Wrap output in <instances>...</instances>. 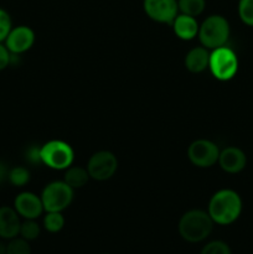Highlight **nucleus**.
<instances>
[{
  "label": "nucleus",
  "mask_w": 253,
  "mask_h": 254,
  "mask_svg": "<svg viewBox=\"0 0 253 254\" xmlns=\"http://www.w3.org/2000/svg\"><path fill=\"white\" fill-rule=\"evenodd\" d=\"M242 208L240 193L231 189H221L211 196L207 212L215 225L230 226L240 218Z\"/></svg>",
  "instance_id": "f257e3e1"
},
{
  "label": "nucleus",
  "mask_w": 253,
  "mask_h": 254,
  "mask_svg": "<svg viewBox=\"0 0 253 254\" xmlns=\"http://www.w3.org/2000/svg\"><path fill=\"white\" fill-rule=\"evenodd\" d=\"M213 226L215 223L207 211L193 208L186 211L181 216L178 223V231L185 242L201 243L210 237Z\"/></svg>",
  "instance_id": "f03ea898"
},
{
  "label": "nucleus",
  "mask_w": 253,
  "mask_h": 254,
  "mask_svg": "<svg viewBox=\"0 0 253 254\" xmlns=\"http://www.w3.org/2000/svg\"><path fill=\"white\" fill-rule=\"evenodd\" d=\"M230 35L231 27L228 20L222 15L213 14L201 22L197 37L201 42V46L211 51L226 46Z\"/></svg>",
  "instance_id": "7ed1b4c3"
},
{
  "label": "nucleus",
  "mask_w": 253,
  "mask_h": 254,
  "mask_svg": "<svg viewBox=\"0 0 253 254\" xmlns=\"http://www.w3.org/2000/svg\"><path fill=\"white\" fill-rule=\"evenodd\" d=\"M238 57L231 47L222 46L211 50L208 69L217 81H231L238 72Z\"/></svg>",
  "instance_id": "20e7f679"
},
{
  "label": "nucleus",
  "mask_w": 253,
  "mask_h": 254,
  "mask_svg": "<svg viewBox=\"0 0 253 254\" xmlns=\"http://www.w3.org/2000/svg\"><path fill=\"white\" fill-rule=\"evenodd\" d=\"M42 165L52 170H66L73 164L74 150L68 143L52 139L41 145Z\"/></svg>",
  "instance_id": "39448f33"
},
{
  "label": "nucleus",
  "mask_w": 253,
  "mask_h": 254,
  "mask_svg": "<svg viewBox=\"0 0 253 254\" xmlns=\"http://www.w3.org/2000/svg\"><path fill=\"white\" fill-rule=\"evenodd\" d=\"M74 190L63 180L52 181L42 190L41 197L45 212H63L73 201Z\"/></svg>",
  "instance_id": "423d86ee"
},
{
  "label": "nucleus",
  "mask_w": 253,
  "mask_h": 254,
  "mask_svg": "<svg viewBox=\"0 0 253 254\" xmlns=\"http://www.w3.org/2000/svg\"><path fill=\"white\" fill-rule=\"evenodd\" d=\"M217 144L208 139H196L189 145L188 158L196 168L207 169L216 165L220 156Z\"/></svg>",
  "instance_id": "0eeeda50"
},
{
  "label": "nucleus",
  "mask_w": 253,
  "mask_h": 254,
  "mask_svg": "<svg viewBox=\"0 0 253 254\" xmlns=\"http://www.w3.org/2000/svg\"><path fill=\"white\" fill-rule=\"evenodd\" d=\"M86 168L92 180L107 181L118 170V159L112 151L99 150L92 154Z\"/></svg>",
  "instance_id": "6e6552de"
},
{
  "label": "nucleus",
  "mask_w": 253,
  "mask_h": 254,
  "mask_svg": "<svg viewBox=\"0 0 253 254\" xmlns=\"http://www.w3.org/2000/svg\"><path fill=\"white\" fill-rule=\"evenodd\" d=\"M143 9L146 16L159 24H173L178 16V0H143Z\"/></svg>",
  "instance_id": "1a4fd4ad"
},
{
  "label": "nucleus",
  "mask_w": 253,
  "mask_h": 254,
  "mask_svg": "<svg viewBox=\"0 0 253 254\" xmlns=\"http://www.w3.org/2000/svg\"><path fill=\"white\" fill-rule=\"evenodd\" d=\"M35 31L26 25H19L12 26L11 31L9 32L7 37L5 39V46L9 49L12 55H21L29 51L35 44Z\"/></svg>",
  "instance_id": "9d476101"
},
{
  "label": "nucleus",
  "mask_w": 253,
  "mask_h": 254,
  "mask_svg": "<svg viewBox=\"0 0 253 254\" xmlns=\"http://www.w3.org/2000/svg\"><path fill=\"white\" fill-rule=\"evenodd\" d=\"M12 207L22 220H37L45 212L41 197L31 191L20 192L15 197Z\"/></svg>",
  "instance_id": "9b49d317"
},
{
  "label": "nucleus",
  "mask_w": 253,
  "mask_h": 254,
  "mask_svg": "<svg viewBox=\"0 0 253 254\" xmlns=\"http://www.w3.org/2000/svg\"><path fill=\"white\" fill-rule=\"evenodd\" d=\"M217 164L225 173L238 174L245 170L247 165V156L241 148L227 146L220 151Z\"/></svg>",
  "instance_id": "f8f14e48"
},
{
  "label": "nucleus",
  "mask_w": 253,
  "mask_h": 254,
  "mask_svg": "<svg viewBox=\"0 0 253 254\" xmlns=\"http://www.w3.org/2000/svg\"><path fill=\"white\" fill-rule=\"evenodd\" d=\"M21 226V217L11 206L0 207V238L5 241L17 237Z\"/></svg>",
  "instance_id": "ddd939ff"
},
{
  "label": "nucleus",
  "mask_w": 253,
  "mask_h": 254,
  "mask_svg": "<svg viewBox=\"0 0 253 254\" xmlns=\"http://www.w3.org/2000/svg\"><path fill=\"white\" fill-rule=\"evenodd\" d=\"M171 26H173L174 34L176 35V37L183 41H191L197 37L200 25H198L196 17L179 12L178 16L174 19Z\"/></svg>",
  "instance_id": "4468645a"
},
{
  "label": "nucleus",
  "mask_w": 253,
  "mask_h": 254,
  "mask_svg": "<svg viewBox=\"0 0 253 254\" xmlns=\"http://www.w3.org/2000/svg\"><path fill=\"white\" fill-rule=\"evenodd\" d=\"M210 50L203 46H196L191 49L185 56L186 69L191 73H201V72L208 69V62H210Z\"/></svg>",
  "instance_id": "2eb2a0df"
},
{
  "label": "nucleus",
  "mask_w": 253,
  "mask_h": 254,
  "mask_svg": "<svg viewBox=\"0 0 253 254\" xmlns=\"http://www.w3.org/2000/svg\"><path fill=\"white\" fill-rule=\"evenodd\" d=\"M89 179H91V176H89L88 170H87V168H83V166L73 165L72 164L69 168L64 170L63 181L67 185L71 186L73 190H78V189L86 186Z\"/></svg>",
  "instance_id": "dca6fc26"
},
{
  "label": "nucleus",
  "mask_w": 253,
  "mask_h": 254,
  "mask_svg": "<svg viewBox=\"0 0 253 254\" xmlns=\"http://www.w3.org/2000/svg\"><path fill=\"white\" fill-rule=\"evenodd\" d=\"M178 7L180 14L197 17L205 11L206 0H178Z\"/></svg>",
  "instance_id": "f3484780"
},
{
  "label": "nucleus",
  "mask_w": 253,
  "mask_h": 254,
  "mask_svg": "<svg viewBox=\"0 0 253 254\" xmlns=\"http://www.w3.org/2000/svg\"><path fill=\"white\" fill-rule=\"evenodd\" d=\"M64 216L62 212H46L44 220H42V226L49 233H59L63 230Z\"/></svg>",
  "instance_id": "a211bd4d"
},
{
  "label": "nucleus",
  "mask_w": 253,
  "mask_h": 254,
  "mask_svg": "<svg viewBox=\"0 0 253 254\" xmlns=\"http://www.w3.org/2000/svg\"><path fill=\"white\" fill-rule=\"evenodd\" d=\"M30 179H31L30 171L25 166H14L7 174V181L15 188H24L30 183Z\"/></svg>",
  "instance_id": "6ab92c4d"
},
{
  "label": "nucleus",
  "mask_w": 253,
  "mask_h": 254,
  "mask_svg": "<svg viewBox=\"0 0 253 254\" xmlns=\"http://www.w3.org/2000/svg\"><path fill=\"white\" fill-rule=\"evenodd\" d=\"M41 233V227L37 223L36 220H22L21 226H20L19 236L24 240L32 242V241L37 240Z\"/></svg>",
  "instance_id": "aec40b11"
},
{
  "label": "nucleus",
  "mask_w": 253,
  "mask_h": 254,
  "mask_svg": "<svg viewBox=\"0 0 253 254\" xmlns=\"http://www.w3.org/2000/svg\"><path fill=\"white\" fill-rule=\"evenodd\" d=\"M6 254H31V246L29 241L17 236L6 243Z\"/></svg>",
  "instance_id": "412c9836"
},
{
  "label": "nucleus",
  "mask_w": 253,
  "mask_h": 254,
  "mask_svg": "<svg viewBox=\"0 0 253 254\" xmlns=\"http://www.w3.org/2000/svg\"><path fill=\"white\" fill-rule=\"evenodd\" d=\"M237 11L241 21L253 27V0H240Z\"/></svg>",
  "instance_id": "4be33fe9"
},
{
  "label": "nucleus",
  "mask_w": 253,
  "mask_h": 254,
  "mask_svg": "<svg viewBox=\"0 0 253 254\" xmlns=\"http://www.w3.org/2000/svg\"><path fill=\"white\" fill-rule=\"evenodd\" d=\"M200 254H232V251L225 241L215 240L206 243Z\"/></svg>",
  "instance_id": "5701e85b"
},
{
  "label": "nucleus",
  "mask_w": 253,
  "mask_h": 254,
  "mask_svg": "<svg viewBox=\"0 0 253 254\" xmlns=\"http://www.w3.org/2000/svg\"><path fill=\"white\" fill-rule=\"evenodd\" d=\"M12 29V20L9 12L0 7V42H4Z\"/></svg>",
  "instance_id": "b1692460"
},
{
  "label": "nucleus",
  "mask_w": 253,
  "mask_h": 254,
  "mask_svg": "<svg viewBox=\"0 0 253 254\" xmlns=\"http://www.w3.org/2000/svg\"><path fill=\"white\" fill-rule=\"evenodd\" d=\"M26 160L32 165H42L41 146H30L26 150Z\"/></svg>",
  "instance_id": "393cba45"
},
{
  "label": "nucleus",
  "mask_w": 253,
  "mask_h": 254,
  "mask_svg": "<svg viewBox=\"0 0 253 254\" xmlns=\"http://www.w3.org/2000/svg\"><path fill=\"white\" fill-rule=\"evenodd\" d=\"M14 55L9 51L4 42H0V71H4L12 62Z\"/></svg>",
  "instance_id": "a878e982"
},
{
  "label": "nucleus",
  "mask_w": 253,
  "mask_h": 254,
  "mask_svg": "<svg viewBox=\"0 0 253 254\" xmlns=\"http://www.w3.org/2000/svg\"><path fill=\"white\" fill-rule=\"evenodd\" d=\"M10 169L7 168L6 164L0 161V185L7 181V174H9Z\"/></svg>",
  "instance_id": "bb28decb"
},
{
  "label": "nucleus",
  "mask_w": 253,
  "mask_h": 254,
  "mask_svg": "<svg viewBox=\"0 0 253 254\" xmlns=\"http://www.w3.org/2000/svg\"><path fill=\"white\" fill-rule=\"evenodd\" d=\"M0 254H6V245L0 242Z\"/></svg>",
  "instance_id": "cd10ccee"
},
{
  "label": "nucleus",
  "mask_w": 253,
  "mask_h": 254,
  "mask_svg": "<svg viewBox=\"0 0 253 254\" xmlns=\"http://www.w3.org/2000/svg\"><path fill=\"white\" fill-rule=\"evenodd\" d=\"M103 254H109V253H103Z\"/></svg>",
  "instance_id": "c85d7f7f"
}]
</instances>
